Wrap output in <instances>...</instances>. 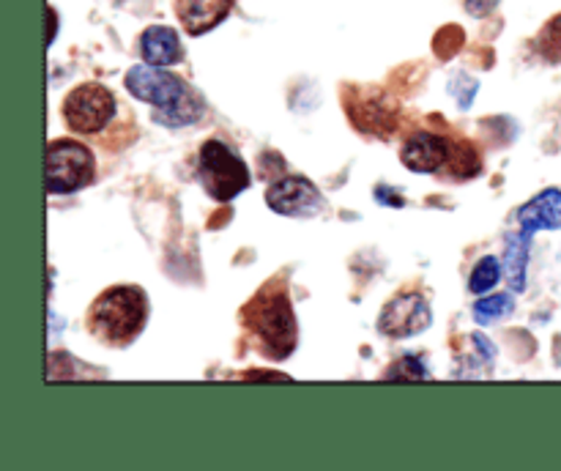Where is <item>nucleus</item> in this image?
<instances>
[{
	"instance_id": "nucleus-1",
	"label": "nucleus",
	"mask_w": 561,
	"mask_h": 471,
	"mask_svg": "<svg viewBox=\"0 0 561 471\" xmlns=\"http://www.w3.org/2000/svg\"><path fill=\"white\" fill-rule=\"evenodd\" d=\"M247 329L261 340V351L272 359H285L296 348V318L290 307L288 290L279 279L268 283L250 305L241 310Z\"/></svg>"
},
{
	"instance_id": "nucleus-2",
	"label": "nucleus",
	"mask_w": 561,
	"mask_h": 471,
	"mask_svg": "<svg viewBox=\"0 0 561 471\" xmlns=\"http://www.w3.org/2000/svg\"><path fill=\"white\" fill-rule=\"evenodd\" d=\"M148 318V299L135 285H115L99 294L88 310V329L104 345H129L142 332Z\"/></svg>"
},
{
	"instance_id": "nucleus-3",
	"label": "nucleus",
	"mask_w": 561,
	"mask_h": 471,
	"mask_svg": "<svg viewBox=\"0 0 561 471\" xmlns=\"http://www.w3.org/2000/svg\"><path fill=\"white\" fill-rule=\"evenodd\" d=\"M96 175V159L88 146L75 140H53L44 157V181L49 195H66L88 186Z\"/></svg>"
},
{
	"instance_id": "nucleus-4",
	"label": "nucleus",
	"mask_w": 561,
	"mask_h": 471,
	"mask_svg": "<svg viewBox=\"0 0 561 471\" xmlns=\"http://www.w3.org/2000/svg\"><path fill=\"white\" fill-rule=\"evenodd\" d=\"M197 179L214 200L225 203L250 186V170L222 140H208L197 159Z\"/></svg>"
},
{
	"instance_id": "nucleus-5",
	"label": "nucleus",
	"mask_w": 561,
	"mask_h": 471,
	"mask_svg": "<svg viewBox=\"0 0 561 471\" xmlns=\"http://www.w3.org/2000/svg\"><path fill=\"white\" fill-rule=\"evenodd\" d=\"M115 96L110 88L99 82H82L75 91H69L64 102V118L71 131L77 135H96L113 120Z\"/></svg>"
},
{
	"instance_id": "nucleus-6",
	"label": "nucleus",
	"mask_w": 561,
	"mask_h": 471,
	"mask_svg": "<svg viewBox=\"0 0 561 471\" xmlns=\"http://www.w3.org/2000/svg\"><path fill=\"white\" fill-rule=\"evenodd\" d=\"M126 91L135 99H140V102L153 104L157 113H162V110L175 107L190 93V85L181 77L164 71L162 66L142 64L129 69V74H126Z\"/></svg>"
},
{
	"instance_id": "nucleus-7",
	"label": "nucleus",
	"mask_w": 561,
	"mask_h": 471,
	"mask_svg": "<svg viewBox=\"0 0 561 471\" xmlns=\"http://www.w3.org/2000/svg\"><path fill=\"white\" fill-rule=\"evenodd\" d=\"M431 326V305L420 294H403L389 301L378 318V329L387 337H411Z\"/></svg>"
},
{
	"instance_id": "nucleus-8",
	"label": "nucleus",
	"mask_w": 561,
	"mask_h": 471,
	"mask_svg": "<svg viewBox=\"0 0 561 471\" xmlns=\"http://www.w3.org/2000/svg\"><path fill=\"white\" fill-rule=\"evenodd\" d=\"M266 203L272 211L285 214V217H307L316 214L321 206V195H318L316 184L307 181L305 175H288L268 186Z\"/></svg>"
},
{
	"instance_id": "nucleus-9",
	"label": "nucleus",
	"mask_w": 561,
	"mask_h": 471,
	"mask_svg": "<svg viewBox=\"0 0 561 471\" xmlns=\"http://www.w3.org/2000/svg\"><path fill=\"white\" fill-rule=\"evenodd\" d=\"M400 159L414 173H438L453 159V146L433 131H416L400 148Z\"/></svg>"
},
{
	"instance_id": "nucleus-10",
	"label": "nucleus",
	"mask_w": 561,
	"mask_h": 471,
	"mask_svg": "<svg viewBox=\"0 0 561 471\" xmlns=\"http://www.w3.org/2000/svg\"><path fill=\"white\" fill-rule=\"evenodd\" d=\"M179 22L192 36H203L228 16L233 0H173Z\"/></svg>"
},
{
	"instance_id": "nucleus-11",
	"label": "nucleus",
	"mask_w": 561,
	"mask_h": 471,
	"mask_svg": "<svg viewBox=\"0 0 561 471\" xmlns=\"http://www.w3.org/2000/svg\"><path fill=\"white\" fill-rule=\"evenodd\" d=\"M518 222L529 233L561 228V189H546L531 197L526 206H520Z\"/></svg>"
},
{
	"instance_id": "nucleus-12",
	"label": "nucleus",
	"mask_w": 561,
	"mask_h": 471,
	"mask_svg": "<svg viewBox=\"0 0 561 471\" xmlns=\"http://www.w3.org/2000/svg\"><path fill=\"white\" fill-rule=\"evenodd\" d=\"M140 53L146 64L151 66H173L179 64L184 49H181V38L173 27L153 25L142 33L140 38Z\"/></svg>"
},
{
	"instance_id": "nucleus-13",
	"label": "nucleus",
	"mask_w": 561,
	"mask_h": 471,
	"mask_svg": "<svg viewBox=\"0 0 561 471\" xmlns=\"http://www.w3.org/2000/svg\"><path fill=\"white\" fill-rule=\"evenodd\" d=\"M507 250H504V277H507L510 288L515 294L526 288V272H529V246H531V233L529 230H520V233H507L504 239Z\"/></svg>"
},
{
	"instance_id": "nucleus-14",
	"label": "nucleus",
	"mask_w": 561,
	"mask_h": 471,
	"mask_svg": "<svg viewBox=\"0 0 561 471\" xmlns=\"http://www.w3.org/2000/svg\"><path fill=\"white\" fill-rule=\"evenodd\" d=\"M201 110H203L201 99L190 91L179 104H175V107L157 113V120L159 124H168V126H184V124H192V120L201 115Z\"/></svg>"
},
{
	"instance_id": "nucleus-15",
	"label": "nucleus",
	"mask_w": 561,
	"mask_h": 471,
	"mask_svg": "<svg viewBox=\"0 0 561 471\" xmlns=\"http://www.w3.org/2000/svg\"><path fill=\"white\" fill-rule=\"evenodd\" d=\"M515 310V299L510 294H496V296H485L474 305V318L477 323H491L496 318L510 315Z\"/></svg>"
},
{
	"instance_id": "nucleus-16",
	"label": "nucleus",
	"mask_w": 561,
	"mask_h": 471,
	"mask_svg": "<svg viewBox=\"0 0 561 471\" xmlns=\"http://www.w3.org/2000/svg\"><path fill=\"white\" fill-rule=\"evenodd\" d=\"M499 277H502V268H499L496 257L493 255L482 257V261L474 266V274H471L469 290L471 294H485V290H491L493 285L499 283Z\"/></svg>"
},
{
	"instance_id": "nucleus-17",
	"label": "nucleus",
	"mask_w": 561,
	"mask_h": 471,
	"mask_svg": "<svg viewBox=\"0 0 561 471\" xmlns=\"http://www.w3.org/2000/svg\"><path fill=\"white\" fill-rule=\"evenodd\" d=\"M383 378H389V381H392V378L394 381H420V378H427V370L416 356H403L398 365H392L383 372Z\"/></svg>"
},
{
	"instance_id": "nucleus-18",
	"label": "nucleus",
	"mask_w": 561,
	"mask_h": 471,
	"mask_svg": "<svg viewBox=\"0 0 561 471\" xmlns=\"http://www.w3.org/2000/svg\"><path fill=\"white\" fill-rule=\"evenodd\" d=\"M537 44H540V53L546 55L548 60H553V64L561 60V14L553 16V20L542 27L540 42Z\"/></svg>"
},
{
	"instance_id": "nucleus-19",
	"label": "nucleus",
	"mask_w": 561,
	"mask_h": 471,
	"mask_svg": "<svg viewBox=\"0 0 561 471\" xmlns=\"http://www.w3.org/2000/svg\"><path fill=\"white\" fill-rule=\"evenodd\" d=\"M458 44H463V31H458V27H444L442 33H438V38H436V49L438 53L444 55V58H449V55L455 53V47H458Z\"/></svg>"
},
{
	"instance_id": "nucleus-20",
	"label": "nucleus",
	"mask_w": 561,
	"mask_h": 471,
	"mask_svg": "<svg viewBox=\"0 0 561 471\" xmlns=\"http://www.w3.org/2000/svg\"><path fill=\"white\" fill-rule=\"evenodd\" d=\"M496 5H499V0H466V9H469V14H474V16L491 14Z\"/></svg>"
},
{
	"instance_id": "nucleus-21",
	"label": "nucleus",
	"mask_w": 561,
	"mask_h": 471,
	"mask_svg": "<svg viewBox=\"0 0 561 471\" xmlns=\"http://www.w3.org/2000/svg\"><path fill=\"white\" fill-rule=\"evenodd\" d=\"M244 378H279V381H283V372H247Z\"/></svg>"
}]
</instances>
